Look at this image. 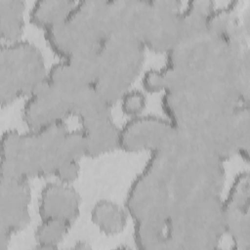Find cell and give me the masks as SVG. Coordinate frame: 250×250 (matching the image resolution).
Returning <instances> with one entry per match:
<instances>
[{"mask_svg": "<svg viewBox=\"0 0 250 250\" xmlns=\"http://www.w3.org/2000/svg\"><path fill=\"white\" fill-rule=\"evenodd\" d=\"M118 102H120L122 113L128 116V118L144 114L147 104L146 94L138 89H129Z\"/></svg>", "mask_w": 250, "mask_h": 250, "instance_id": "obj_18", "label": "cell"}, {"mask_svg": "<svg viewBox=\"0 0 250 250\" xmlns=\"http://www.w3.org/2000/svg\"><path fill=\"white\" fill-rule=\"evenodd\" d=\"M145 49L140 41L117 34H109L99 49L94 86L110 106L141 73Z\"/></svg>", "mask_w": 250, "mask_h": 250, "instance_id": "obj_3", "label": "cell"}, {"mask_svg": "<svg viewBox=\"0 0 250 250\" xmlns=\"http://www.w3.org/2000/svg\"><path fill=\"white\" fill-rule=\"evenodd\" d=\"M141 83L146 93L154 94L164 92V81L160 68L146 70L141 77Z\"/></svg>", "mask_w": 250, "mask_h": 250, "instance_id": "obj_20", "label": "cell"}, {"mask_svg": "<svg viewBox=\"0 0 250 250\" xmlns=\"http://www.w3.org/2000/svg\"><path fill=\"white\" fill-rule=\"evenodd\" d=\"M68 128L55 121L21 133L16 149L0 156V176L25 179L52 176L56 156Z\"/></svg>", "mask_w": 250, "mask_h": 250, "instance_id": "obj_4", "label": "cell"}, {"mask_svg": "<svg viewBox=\"0 0 250 250\" xmlns=\"http://www.w3.org/2000/svg\"><path fill=\"white\" fill-rule=\"evenodd\" d=\"M179 133L165 117L141 114L130 117L118 130L117 149L151 152L172 143Z\"/></svg>", "mask_w": 250, "mask_h": 250, "instance_id": "obj_6", "label": "cell"}, {"mask_svg": "<svg viewBox=\"0 0 250 250\" xmlns=\"http://www.w3.org/2000/svg\"><path fill=\"white\" fill-rule=\"evenodd\" d=\"M108 14V0L75 2L58 25L43 32L45 41L60 60L94 56L109 35Z\"/></svg>", "mask_w": 250, "mask_h": 250, "instance_id": "obj_1", "label": "cell"}, {"mask_svg": "<svg viewBox=\"0 0 250 250\" xmlns=\"http://www.w3.org/2000/svg\"><path fill=\"white\" fill-rule=\"evenodd\" d=\"M129 214L118 203L109 199L95 202L90 211V218L96 228L106 235H116L127 226Z\"/></svg>", "mask_w": 250, "mask_h": 250, "instance_id": "obj_14", "label": "cell"}, {"mask_svg": "<svg viewBox=\"0 0 250 250\" xmlns=\"http://www.w3.org/2000/svg\"><path fill=\"white\" fill-rule=\"evenodd\" d=\"M168 207L157 205L133 220V239L137 248L168 249Z\"/></svg>", "mask_w": 250, "mask_h": 250, "instance_id": "obj_13", "label": "cell"}, {"mask_svg": "<svg viewBox=\"0 0 250 250\" xmlns=\"http://www.w3.org/2000/svg\"><path fill=\"white\" fill-rule=\"evenodd\" d=\"M224 233L235 244V248L247 249L250 243V176L240 171L229 185L227 196L221 204Z\"/></svg>", "mask_w": 250, "mask_h": 250, "instance_id": "obj_8", "label": "cell"}, {"mask_svg": "<svg viewBox=\"0 0 250 250\" xmlns=\"http://www.w3.org/2000/svg\"><path fill=\"white\" fill-rule=\"evenodd\" d=\"M26 5L21 0H0V36L4 43L21 40Z\"/></svg>", "mask_w": 250, "mask_h": 250, "instance_id": "obj_16", "label": "cell"}, {"mask_svg": "<svg viewBox=\"0 0 250 250\" xmlns=\"http://www.w3.org/2000/svg\"><path fill=\"white\" fill-rule=\"evenodd\" d=\"M220 193L174 202L168 215V249L215 248L224 233Z\"/></svg>", "mask_w": 250, "mask_h": 250, "instance_id": "obj_2", "label": "cell"}, {"mask_svg": "<svg viewBox=\"0 0 250 250\" xmlns=\"http://www.w3.org/2000/svg\"><path fill=\"white\" fill-rule=\"evenodd\" d=\"M78 121L85 157H99L117 149L119 127L113 122L110 110Z\"/></svg>", "mask_w": 250, "mask_h": 250, "instance_id": "obj_12", "label": "cell"}, {"mask_svg": "<svg viewBox=\"0 0 250 250\" xmlns=\"http://www.w3.org/2000/svg\"><path fill=\"white\" fill-rule=\"evenodd\" d=\"M182 2L178 0H149L142 43L155 53L169 52L178 42L181 32Z\"/></svg>", "mask_w": 250, "mask_h": 250, "instance_id": "obj_9", "label": "cell"}, {"mask_svg": "<svg viewBox=\"0 0 250 250\" xmlns=\"http://www.w3.org/2000/svg\"><path fill=\"white\" fill-rule=\"evenodd\" d=\"M81 198L69 184L59 181L47 183L38 197L39 218H58L73 224L79 216Z\"/></svg>", "mask_w": 250, "mask_h": 250, "instance_id": "obj_11", "label": "cell"}, {"mask_svg": "<svg viewBox=\"0 0 250 250\" xmlns=\"http://www.w3.org/2000/svg\"><path fill=\"white\" fill-rule=\"evenodd\" d=\"M80 173V164L79 160H68L59 163L54 171L52 176L59 182L71 185L75 182Z\"/></svg>", "mask_w": 250, "mask_h": 250, "instance_id": "obj_19", "label": "cell"}, {"mask_svg": "<svg viewBox=\"0 0 250 250\" xmlns=\"http://www.w3.org/2000/svg\"><path fill=\"white\" fill-rule=\"evenodd\" d=\"M75 1L72 0H38L28 12L29 22L47 31L58 25L72 9Z\"/></svg>", "mask_w": 250, "mask_h": 250, "instance_id": "obj_15", "label": "cell"}, {"mask_svg": "<svg viewBox=\"0 0 250 250\" xmlns=\"http://www.w3.org/2000/svg\"><path fill=\"white\" fill-rule=\"evenodd\" d=\"M29 180L0 176V250L8 248L12 235L30 222Z\"/></svg>", "mask_w": 250, "mask_h": 250, "instance_id": "obj_7", "label": "cell"}, {"mask_svg": "<svg viewBox=\"0 0 250 250\" xmlns=\"http://www.w3.org/2000/svg\"><path fill=\"white\" fill-rule=\"evenodd\" d=\"M72 224L58 218H41L34 230L36 248L55 249L64 239Z\"/></svg>", "mask_w": 250, "mask_h": 250, "instance_id": "obj_17", "label": "cell"}, {"mask_svg": "<svg viewBox=\"0 0 250 250\" xmlns=\"http://www.w3.org/2000/svg\"><path fill=\"white\" fill-rule=\"evenodd\" d=\"M48 69L41 51L21 39L2 42L0 48V103L4 107L25 98L46 79Z\"/></svg>", "mask_w": 250, "mask_h": 250, "instance_id": "obj_5", "label": "cell"}, {"mask_svg": "<svg viewBox=\"0 0 250 250\" xmlns=\"http://www.w3.org/2000/svg\"><path fill=\"white\" fill-rule=\"evenodd\" d=\"M69 116L71 106L68 99L49 84L47 79L24 98L21 107V118L28 129L64 120Z\"/></svg>", "mask_w": 250, "mask_h": 250, "instance_id": "obj_10", "label": "cell"}]
</instances>
